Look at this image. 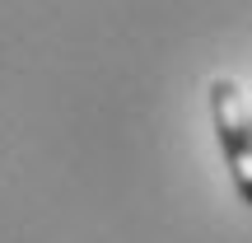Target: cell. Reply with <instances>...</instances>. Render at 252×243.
<instances>
[{
    "mask_svg": "<svg viewBox=\"0 0 252 243\" xmlns=\"http://www.w3.org/2000/svg\"><path fill=\"white\" fill-rule=\"evenodd\" d=\"M210 108H215V131H220L229 169H234V182H238V192H243V201L252 206V131H248V117H243V103H238L234 80H215L210 84Z\"/></svg>",
    "mask_w": 252,
    "mask_h": 243,
    "instance_id": "cell-1",
    "label": "cell"
},
{
    "mask_svg": "<svg viewBox=\"0 0 252 243\" xmlns=\"http://www.w3.org/2000/svg\"><path fill=\"white\" fill-rule=\"evenodd\" d=\"M248 131H252V122H248Z\"/></svg>",
    "mask_w": 252,
    "mask_h": 243,
    "instance_id": "cell-2",
    "label": "cell"
}]
</instances>
